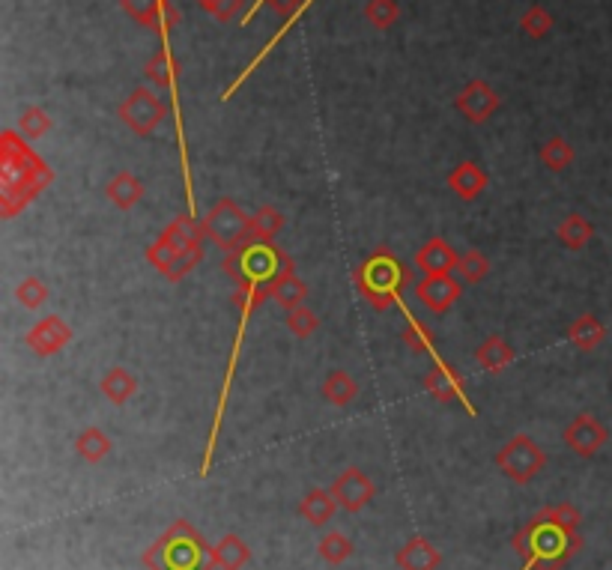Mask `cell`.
I'll return each instance as SVG.
<instances>
[{"label":"cell","mask_w":612,"mask_h":570,"mask_svg":"<svg viewBox=\"0 0 612 570\" xmlns=\"http://www.w3.org/2000/svg\"><path fill=\"white\" fill-rule=\"evenodd\" d=\"M204 242V224L195 218V212H183L162 230L156 242L147 245V260L159 275L177 284L204 260Z\"/></svg>","instance_id":"cell-1"},{"label":"cell","mask_w":612,"mask_h":570,"mask_svg":"<svg viewBox=\"0 0 612 570\" xmlns=\"http://www.w3.org/2000/svg\"><path fill=\"white\" fill-rule=\"evenodd\" d=\"M514 553L523 559V565L535 570H562L583 547L580 535H568L538 517H532L526 526H520L511 538Z\"/></svg>","instance_id":"cell-2"},{"label":"cell","mask_w":612,"mask_h":570,"mask_svg":"<svg viewBox=\"0 0 612 570\" xmlns=\"http://www.w3.org/2000/svg\"><path fill=\"white\" fill-rule=\"evenodd\" d=\"M353 284L371 308L389 311L401 302V293L409 284V269L392 248H377L356 266Z\"/></svg>","instance_id":"cell-3"},{"label":"cell","mask_w":612,"mask_h":570,"mask_svg":"<svg viewBox=\"0 0 612 570\" xmlns=\"http://www.w3.org/2000/svg\"><path fill=\"white\" fill-rule=\"evenodd\" d=\"M144 565L150 570H209V547L198 535L195 526L186 520H177L147 553Z\"/></svg>","instance_id":"cell-4"},{"label":"cell","mask_w":612,"mask_h":570,"mask_svg":"<svg viewBox=\"0 0 612 570\" xmlns=\"http://www.w3.org/2000/svg\"><path fill=\"white\" fill-rule=\"evenodd\" d=\"M224 272L233 278V284H266L272 287L278 275L296 269V263L278 251L275 242H248L239 251H230L224 257Z\"/></svg>","instance_id":"cell-5"},{"label":"cell","mask_w":612,"mask_h":570,"mask_svg":"<svg viewBox=\"0 0 612 570\" xmlns=\"http://www.w3.org/2000/svg\"><path fill=\"white\" fill-rule=\"evenodd\" d=\"M201 224L206 239L227 254L251 242V215H245L233 197H218L215 206L201 218Z\"/></svg>","instance_id":"cell-6"},{"label":"cell","mask_w":612,"mask_h":570,"mask_svg":"<svg viewBox=\"0 0 612 570\" xmlns=\"http://www.w3.org/2000/svg\"><path fill=\"white\" fill-rule=\"evenodd\" d=\"M544 466H547V454L529 433H514L496 451V469L517 484H529Z\"/></svg>","instance_id":"cell-7"},{"label":"cell","mask_w":612,"mask_h":570,"mask_svg":"<svg viewBox=\"0 0 612 570\" xmlns=\"http://www.w3.org/2000/svg\"><path fill=\"white\" fill-rule=\"evenodd\" d=\"M117 117L138 135L150 138L165 120H168V105L150 90V87H135L117 108Z\"/></svg>","instance_id":"cell-8"},{"label":"cell","mask_w":612,"mask_h":570,"mask_svg":"<svg viewBox=\"0 0 612 570\" xmlns=\"http://www.w3.org/2000/svg\"><path fill=\"white\" fill-rule=\"evenodd\" d=\"M329 493L335 496L338 508H344V511H350V514H359L362 508H368V505L374 502L377 484L368 478V472H362L359 466H350V469H344V472L332 481Z\"/></svg>","instance_id":"cell-9"},{"label":"cell","mask_w":612,"mask_h":570,"mask_svg":"<svg viewBox=\"0 0 612 570\" xmlns=\"http://www.w3.org/2000/svg\"><path fill=\"white\" fill-rule=\"evenodd\" d=\"M565 445L577 454V457H595L607 442H610V430L601 418H595L592 412H580L562 433Z\"/></svg>","instance_id":"cell-10"},{"label":"cell","mask_w":612,"mask_h":570,"mask_svg":"<svg viewBox=\"0 0 612 570\" xmlns=\"http://www.w3.org/2000/svg\"><path fill=\"white\" fill-rule=\"evenodd\" d=\"M69 341H72V326H69L60 314H48L45 320H39V323L24 335V347H27L33 356H39V359L57 356Z\"/></svg>","instance_id":"cell-11"},{"label":"cell","mask_w":612,"mask_h":570,"mask_svg":"<svg viewBox=\"0 0 612 570\" xmlns=\"http://www.w3.org/2000/svg\"><path fill=\"white\" fill-rule=\"evenodd\" d=\"M454 108L469 120V123H487L496 111H499V93L481 81V78H472L457 96H454Z\"/></svg>","instance_id":"cell-12"},{"label":"cell","mask_w":612,"mask_h":570,"mask_svg":"<svg viewBox=\"0 0 612 570\" xmlns=\"http://www.w3.org/2000/svg\"><path fill=\"white\" fill-rule=\"evenodd\" d=\"M415 296L427 311L445 314L454 308V302H460L463 284L454 275H421V281L415 284Z\"/></svg>","instance_id":"cell-13"},{"label":"cell","mask_w":612,"mask_h":570,"mask_svg":"<svg viewBox=\"0 0 612 570\" xmlns=\"http://www.w3.org/2000/svg\"><path fill=\"white\" fill-rule=\"evenodd\" d=\"M120 6L141 27H150L159 36H168L180 24V12H177V6L171 0H120Z\"/></svg>","instance_id":"cell-14"},{"label":"cell","mask_w":612,"mask_h":570,"mask_svg":"<svg viewBox=\"0 0 612 570\" xmlns=\"http://www.w3.org/2000/svg\"><path fill=\"white\" fill-rule=\"evenodd\" d=\"M424 391L433 397V400H439V403H460V406H466L469 412H472V406H469V394H466V388H463V380H460V374L448 365V362H436L427 374H424Z\"/></svg>","instance_id":"cell-15"},{"label":"cell","mask_w":612,"mask_h":570,"mask_svg":"<svg viewBox=\"0 0 612 570\" xmlns=\"http://www.w3.org/2000/svg\"><path fill=\"white\" fill-rule=\"evenodd\" d=\"M415 269L421 275H451L460 263V254L442 239V236H430L418 251H415Z\"/></svg>","instance_id":"cell-16"},{"label":"cell","mask_w":612,"mask_h":570,"mask_svg":"<svg viewBox=\"0 0 612 570\" xmlns=\"http://www.w3.org/2000/svg\"><path fill=\"white\" fill-rule=\"evenodd\" d=\"M487 186H490V174H487L481 165H475V162H460V165L448 174V191H451L457 200H463V203L478 200V197L487 191Z\"/></svg>","instance_id":"cell-17"},{"label":"cell","mask_w":612,"mask_h":570,"mask_svg":"<svg viewBox=\"0 0 612 570\" xmlns=\"http://www.w3.org/2000/svg\"><path fill=\"white\" fill-rule=\"evenodd\" d=\"M144 75H147V81L156 84L159 90L177 93V84H180V78H183V63H180V57H177L171 48H159V51L147 60Z\"/></svg>","instance_id":"cell-18"},{"label":"cell","mask_w":612,"mask_h":570,"mask_svg":"<svg viewBox=\"0 0 612 570\" xmlns=\"http://www.w3.org/2000/svg\"><path fill=\"white\" fill-rule=\"evenodd\" d=\"M395 565L401 570H439L442 553L421 535L409 538L407 544L395 553Z\"/></svg>","instance_id":"cell-19"},{"label":"cell","mask_w":612,"mask_h":570,"mask_svg":"<svg viewBox=\"0 0 612 570\" xmlns=\"http://www.w3.org/2000/svg\"><path fill=\"white\" fill-rule=\"evenodd\" d=\"M568 341L580 350V353H595L604 341H607V326L595 317V314H580L571 326H568Z\"/></svg>","instance_id":"cell-20"},{"label":"cell","mask_w":612,"mask_h":570,"mask_svg":"<svg viewBox=\"0 0 612 570\" xmlns=\"http://www.w3.org/2000/svg\"><path fill=\"white\" fill-rule=\"evenodd\" d=\"M209 562L218 570H242L251 562V550L239 535H224L215 547H209Z\"/></svg>","instance_id":"cell-21"},{"label":"cell","mask_w":612,"mask_h":570,"mask_svg":"<svg viewBox=\"0 0 612 570\" xmlns=\"http://www.w3.org/2000/svg\"><path fill=\"white\" fill-rule=\"evenodd\" d=\"M475 359H478V365H481L487 374H499V371H505V368L514 365L517 353L511 350V344H508L502 335H487V338L481 341V347L475 350Z\"/></svg>","instance_id":"cell-22"},{"label":"cell","mask_w":612,"mask_h":570,"mask_svg":"<svg viewBox=\"0 0 612 570\" xmlns=\"http://www.w3.org/2000/svg\"><path fill=\"white\" fill-rule=\"evenodd\" d=\"M105 194H108V200H111L120 212H129V209H135V206L141 203L144 183H141L132 171H120V174H114V177L108 180Z\"/></svg>","instance_id":"cell-23"},{"label":"cell","mask_w":612,"mask_h":570,"mask_svg":"<svg viewBox=\"0 0 612 570\" xmlns=\"http://www.w3.org/2000/svg\"><path fill=\"white\" fill-rule=\"evenodd\" d=\"M335 508H338V502H335V496L329 493V490H311L302 502H299V517L308 523V526H314V529H323V526H329L332 523V517H335Z\"/></svg>","instance_id":"cell-24"},{"label":"cell","mask_w":612,"mask_h":570,"mask_svg":"<svg viewBox=\"0 0 612 570\" xmlns=\"http://www.w3.org/2000/svg\"><path fill=\"white\" fill-rule=\"evenodd\" d=\"M556 239L568 248V251H583L592 239H595V224L580 215V212H571L559 221L556 227Z\"/></svg>","instance_id":"cell-25"},{"label":"cell","mask_w":612,"mask_h":570,"mask_svg":"<svg viewBox=\"0 0 612 570\" xmlns=\"http://www.w3.org/2000/svg\"><path fill=\"white\" fill-rule=\"evenodd\" d=\"M99 388H102V394H105L114 406H126V403L138 394V380H135L132 371H126V368L117 365V368H108V371H105Z\"/></svg>","instance_id":"cell-26"},{"label":"cell","mask_w":612,"mask_h":570,"mask_svg":"<svg viewBox=\"0 0 612 570\" xmlns=\"http://www.w3.org/2000/svg\"><path fill=\"white\" fill-rule=\"evenodd\" d=\"M75 454L81 457V460H87V463H102L108 454H111V448H114V442H111V436L102 430V427H84L78 436H75Z\"/></svg>","instance_id":"cell-27"},{"label":"cell","mask_w":612,"mask_h":570,"mask_svg":"<svg viewBox=\"0 0 612 570\" xmlns=\"http://www.w3.org/2000/svg\"><path fill=\"white\" fill-rule=\"evenodd\" d=\"M320 394L329 406H350L359 397V382L353 380L347 371H329L326 380L320 385Z\"/></svg>","instance_id":"cell-28"},{"label":"cell","mask_w":612,"mask_h":570,"mask_svg":"<svg viewBox=\"0 0 612 570\" xmlns=\"http://www.w3.org/2000/svg\"><path fill=\"white\" fill-rule=\"evenodd\" d=\"M269 296L284 308V311H290V308H299V305H305V296H308V284L296 275V269H290V272H284V275H278L275 278V284L269 287Z\"/></svg>","instance_id":"cell-29"},{"label":"cell","mask_w":612,"mask_h":570,"mask_svg":"<svg viewBox=\"0 0 612 570\" xmlns=\"http://www.w3.org/2000/svg\"><path fill=\"white\" fill-rule=\"evenodd\" d=\"M541 165L553 174H562L574 165V147L562 138V135H553L541 144Z\"/></svg>","instance_id":"cell-30"},{"label":"cell","mask_w":612,"mask_h":570,"mask_svg":"<svg viewBox=\"0 0 612 570\" xmlns=\"http://www.w3.org/2000/svg\"><path fill=\"white\" fill-rule=\"evenodd\" d=\"M281 230H284V215L278 206H260L251 215V242H275Z\"/></svg>","instance_id":"cell-31"},{"label":"cell","mask_w":612,"mask_h":570,"mask_svg":"<svg viewBox=\"0 0 612 570\" xmlns=\"http://www.w3.org/2000/svg\"><path fill=\"white\" fill-rule=\"evenodd\" d=\"M535 517L544 520V523H550V526H556V529H562V532H568V535H580L583 517H580V511H577L571 502H556V505L538 511Z\"/></svg>","instance_id":"cell-32"},{"label":"cell","mask_w":612,"mask_h":570,"mask_svg":"<svg viewBox=\"0 0 612 570\" xmlns=\"http://www.w3.org/2000/svg\"><path fill=\"white\" fill-rule=\"evenodd\" d=\"M353 550H356L353 541H350L344 532H338V529H335V532H326V535L320 538V544H317L320 559H323L326 565H332V568H335V565H344V562L353 556Z\"/></svg>","instance_id":"cell-33"},{"label":"cell","mask_w":612,"mask_h":570,"mask_svg":"<svg viewBox=\"0 0 612 570\" xmlns=\"http://www.w3.org/2000/svg\"><path fill=\"white\" fill-rule=\"evenodd\" d=\"M48 296H51V290H48V284H45L39 275H27V278H21L18 287H15V299H18V305H24L27 311H39V308L48 302Z\"/></svg>","instance_id":"cell-34"},{"label":"cell","mask_w":612,"mask_h":570,"mask_svg":"<svg viewBox=\"0 0 612 570\" xmlns=\"http://www.w3.org/2000/svg\"><path fill=\"white\" fill-rule=\"evenodd\" d=\"M553 24H556L553 12L544 9L541 3H532V6L523 12V18H520V30H523L526 36H532V39H544V36L553 30Z\"/></svg>","instance_id":"cell-35"},{"label":"cell","mask_w":612,"mask_h":570,"mask_svg":"<svg viewBox=\"0 0 612 570\" xmlns=\"http://www.w3.org/2000/svg\"><path fill=\"white\" fill-rule=\"evenodd\" d=\"M365 18H368L371 27L389 30V27L398 24L401 6H398V0H368V3H365Z\"/></svg>","instance_id":"cell-36"},{"label":"cell","mask_w":612,"mask_h":570,"mask_svg":"<svg viewBox=\"0 0 612 570\" xmlns=\"http://www.w3.org/2000/svg\"><path fill=\"white\" fill-rule=\"evenodd\" d=\"M287 329L299 338V341H308L320 332V317L308 308V305H299V308H290L287 311Z\"/></svg>","instance_id":"cell-37"},{"label":"cell","mask_w":612,"mask_h":570,"mask_svg":"<svg viewBox=\"0 0 612 570\" xmlns=\"http://www.w3.org/2000/svg\"><path fill=\"white\" fill-rule=\"evenodd\" d=\"M457 272L463 275L466 284H478V281H484V278L490 275V260H487V254H481L478 248H472V251L460 254Z\"/></svg>","instance_id":"cell-38"},{"label":"cell","mask_w":612,"mask_h":570,"mask_svg":"<svg viewBox=\"0 0 612 570\" xmlns=\"http://www.w3.org/2000/svg\"><path fill=\"white\" fill-rule=\"evenodd\" d=\"M51 126H54V123H51L48 111L39 108V105L24 108L21 117H18V129H21V135H27V138H42L45 132H51Z\"/></svg>","instance_id":"cell-39"},{"label":"cell","mask_w":612,"mask_h":570,"mask_svg":"<svg viewBox=\"0 0 612 570\" xmlns=\"http://www.w3.org/2000/svg\"><path fill=\"white\" fill-rule=\"evenodd\" d=\"M401 341L407 344L412 353H430L433 350V332L421 320H415V317L407 320V326L401 332Z\"/></svg>","instance_id":"cell-40"},{"label":"cell","mask_w":612,"mask_h":570,"mask_svg":"<svg viewBox=\"0 0 612 570\" xmlns=\"http://www.w3.org/2000/svg\"><path fill=\"white\" fill-rule=\"evenodd\" d=\"M195 3L204 9L206 15H212V18L221 21V24L233 21V18L242 12V6H245V0H195Z\"/></svg>","instance_id":"cell-41"},{"label":"cell","mask_w":612,"mask_h":570,"mask_svg":"<svg viewBox=\"0 0 612 570\" xmlns=\"http://www.w3.org/2000/svg\"><path fill=\"white\" fill-rule=\"evenodd\" d=\"M266 6H272L284 21H293L296 18V12L302 9V0H263Z\"/></svg>","instance_id":"cell-42"}]
</instances>
